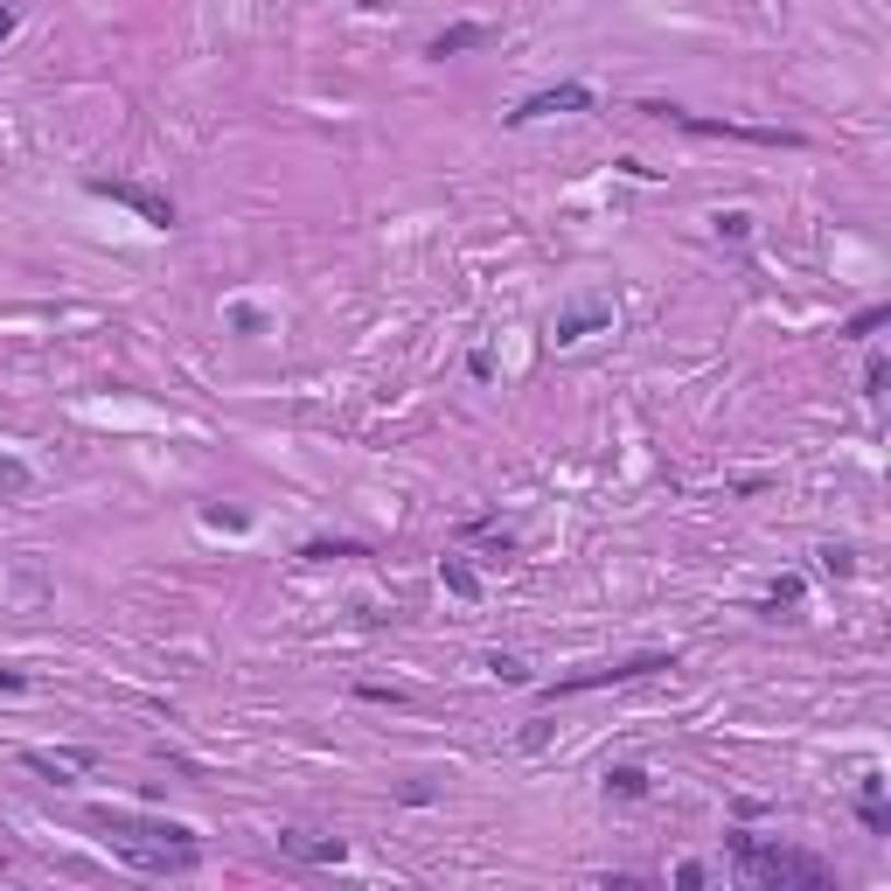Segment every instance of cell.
<instances>
[{"label": "cell", "instance_id": "cell-1", "mask_svg": "<svg viewBox=\"0 0 891 891\" xmlns=\"http://www.w3.org/2000/svg\"><path fill=\"white\" fill-rule=\"evenodd\" d=\"M84 822L105 829L112 857H126L132 870L181 878V870L202 864V843H196V829H188V822H161V814H140V808H91Z\"/></svg>", "mask_w": 891, "mask_h": 891}, {"label": "cell", "instance_id": "cell-2", "mask_svg": "<svg viewBox=\"0 0 891 891\" xmlns=\"http://www.w3.org/2000/svg\"><path fill=\"white\" fill-rule=\"evenodd\" d=\"M725 849H731V864H738L746 884H773V891H829L836 884V870H829L822 857H808V849H794V843H766V836L731 829Z\"/></svg>", "mask_w": 891, "mask_h": 891}, {"label": "cell", "instance_id": "cell-3", "mask_svg": "<svg viewBox=\"0 0 891 891\" xmlns=\"http://www.w3.org/2000/svg\"><path fill=\"white\" fill-rule=\"evenodd\" d=\"M661 669H676V655H620V661H593V669H578V676H558V682H543V704H558V696H585V690H613V682H641V676H661Z\"/></svg>", "mask_w": 891, "mask_h": 891}, {"label": "cell", "instance_id": "cell-4", "mask_svg": "<svg viewBox=\"0 0 891 891\" xmlns=\"http://www.w3.org/2000/svg\"><path fill=\"white\" fill-rule=\"evenodd\" d=\"M641 112H655V119H669L682 132H704V140H752V146H808L801 132H781V126H731V119H696V112H682V105H641Z\"/></svg>", "mask_w": 891, "mask_h": 891}, {"label": "cell", "instance_id": "cell-5", "mask_svg": "<svg viewBox=\"0 0 891 891\" xmlns=\"http://www.w3.org/2000/svg\"><path fill=\"white\" fill-rule=\"evenodd\" d=\"M91 196H105V202H126V210H140L146 216V231H175V202L167 196H154V188H140V181H84Z\"/></svg>", "mask_w": 891, "mask_h": 891}, {"label": "cell", "instance_id": "cell-6", "mask_svg": "<svg viewBox=\"0 0 891 891\" xmlns=\"http://www.w3.org/2000/svg\"><path fill=\"white\" fill-rule=\"evenodd\" d=\"M551 112H593V84H551V91H529V98L508 112V126L551 119Z\"/></svg>", "mask_w": 891, "mask_h": 891}, {"label": "cell", "instance_id": "cell-7", "mask_svg": "<svg viewBox=\"0 0 891 891\" xmlns=\"http://www.w3.org/2000/svg\"><path fill=\"white\" fill-rule=\"evenodd\" d=\"M599 328H613V300H572V307H558L551 341H558V349H572V341L599 335Z\"/></svg>", "mask_w": 891, "mask_h": 891}, {"label": "cell", "instance_id": "cell-8", "mask_svg": "<svg viewBox=\"0 0 891 891\" xmlns=\"http://www.w3.org/2000/svg\"><path fill=\"white\" fill-rule=\"evenodd\" d=\"M279 857H300V864H341L349 843L341 836H307V829H279Z\"/></svg>", "mask_w": 891, "mask_h": 891}, {"label": "cell", "instance_id": "cell-9", "mask_svg": "<svg viewBox=\"0 0 891 891\" xmlns=\"http://www.w3.org/2000/svg\"><path fill=\"white\" fill-rule=\"evenodd\" d=\"M22 766L28 773H43V781H70V773H91L98 766V752H84V746H70V752H22Z\"/></svg>", "mask_w": 891, "mask_h": 891}, {"label": "cell", "instance_id": "cell-10", "mask_svg": "<svg viewBox=\"0 0 891 891\" xmlns=\"http://www.w3.org/2000/svg\"><path fill=\"white\" fill-rule=\"evenodd\" d=\"M488 43H495V28H488V22H453V28H439L425 43V56H439V63H446V56H467V49H488Z\"/></svg>", "mask_w": 891, "mask_h": 891}, {"label": "cell", "instance_id": "cell-11", "mask_svg": "<svg viewBox=\"0 0 891 891\" xmlns=\"http://www.w3.org/2000/svg\"><path fill=\"white\" fill-rule=\"evenodd\" d=\"M801 599H808V578L787 572V578H773V593L760 599V613L766 620H794V613H801Z\"/></svg>", "mask_w": 891, "mask_h": 891}, {"label": "cell", "instance_id": "cell-12", "mask_svg": "<svg viewBox=\"0 0 891 891\" xmlns=\"http://www.w3.org/2000/svg\"><path fill=\"white\" fill-rule=\"evenodd\" d=\"M335 558H370V543H355V537H314V543H300V564H335Z\"/></svg>", "mask_w": 891, "mask_h": 891}, {"label": "cell", "instance_id": "cell-13", "mask_svg": "<svg viewBox=\"0 0 891 891\" xmlns=\"http://www.w3.org/2000/svg\"><path fill=\"white\" fill-rule=\"evenodd\" d=\"M864 829L870 836H891V808H884V773H864Z\"/></svg>", "mask_w": 891, "mask_h": 891}, {"label": "cell", "instance_id": "cell-14", "mask_svg": "<svg viewBox=\"0 0 891 891\" xmlns=\"http://www.w3.org/2000/svg\"><path fill=\"white\" fill-rule=\"evenodd\" d=\"M439 578H446V593H453V599H467V606L481 599V578H473V564H467V558H439Z\"/></svg>", "mask_w": 891, "mask_h": 891}, {"label": "cell", "instance_id": "cell-15", "mask_svg": "<svg viewBox=\"0 0 891 891\" xmlns=\"http://www.w3.org/2000/svg\"><path fill=\"white\" fill-rule=\"evenodd\" d=\"M606 794H613V801H648V773L641 766H606Z\"/></svg>", "mask_w": 891, "mask_h": 891}, {"label": "cell", "instance_id": "cell-16", "mask_svg": "<svg viewBox=\"0 0 891 891\" xmlns=\"http://www.w3.org/2000/svg\"><path fill=\"white\" fill-rule=\"evenodd\" d=\"M481 669H488V676H495V682H508V690H523V682H529V669H523V655H502V648H495V655H488V661H481Z\"/></svg>", "mask_w": 891, "mask_h": 891}, {"label": "cell", "instance_id": "cell-17", "mask_svg": "<svg viewBox=\"0 0 891 891\" xmlns=\"http://www.w3.org/2000/svg\"><path fill=\"white\" fill-rule=\"evenodd\" d=\"M28 488H35V473H28V467H22V460L8 453V460H0V495H8V502H22Z\"/></svg>", "mask_w": 891, "mask_h": 891}, {"label": "cell", "instance_id": "cell-18", "mask_svg": "<svg viewBox=\"0 0 891 891\" xmlns=\"http://www.w3.org/2000/svg\"><path fill=\"white\" fill-rule=\"evenodd\" d=\"M884 320H891V307H864V314H849V320H843V341H870V335L884 328Z\"/></svg>", "mask_w": 891, "mask_h": 891}, {"label": "cell", "instance_id": "cell-19", "mask_svg": "<svg viewBox=\"0 0 891 891\" xmlns=\"http://www.w3.org/2000/svg\"><path fill=\"white\" fill-rule=\"evenodd\" d=\"M202 523H210V529H251V508H223V502H210V508H202Z\"/></svg>", "mask_w": 891, "mask_h": 891}, {"label": "cell", "instance_id": "cell-20", "mask_svg": "<svg viewBox=\"0 0 891 891\" xmlns=\"http://www.w3.org/2000/svg\"><path fill=\"white\" fill-rule=\"evenodd\" d=\"M711 223H717V237H731V244H746V237H752V216H746V210H717Z\"/></svg>", "mask_w": 891, "mask_h": 891}, {"label": "cell", "instance_id": "cell-21", "mask_svg": "<svg viewBox=\"0 0 891 891\" xmlns=\"http://www.w3.org/2000/svg\"><path fill=\"white\" fill-rule=\"evenodd\" d=\"M884 384H891V363H884V355H870V363H864V397H870V405L884 397Z\"/></svg>", "mask_w": 891, "mask_h": 891}, {"label": "cell", "instance_id": "cell-22", "mask_svg": "<svg viewBox=\"0 0 891 891\" xmlns=\"http://www.w3.org/2000/svg\"><path fill=\"white\" fill-rule=\"evenodd\" d=\"M822 572H829V578H849V572H857V558H849L843 543H829V551H822Z\"/></svg>", "mask_w": 891, "mask_h": 891}, {"label": "cell", "instance_id": "cell-23", "mask_svg": "<svg viewBox=\"0 0 891 891\" xmlns=\"http://www.w3.org/2000/svg\"><path fill=\"white\" fill-rule=\"evenodd\" d=\"M355 696H370V704H411L405 690H384V682H355Z\"/></svg>", "mask_w": 891, "mask_h": 891}, {"label": "cell", "instance_id": "cell-24", "mask_svg": "<svg viewBox=\"0 0 891 891\" xmlns=\"http://www.w3.org/2000/svg\"><path fill=\"white\" fill-rule=\"evenodd\" d=\"M22 28V8H0V49H8V35Z\"/></svg>", "mask_w": 891, "mask_h": 891}, {"label": "cell", "instance_id": "cell-25", "mask_svg": "<svg viewBox=\"0 0 891 891\" xmlns=\"http://www.w3.org/2000/svg\"><path fill=\"white\" fill-rule=\"evenodd\" d=\"M0 690H8V696H14V690H28V669H0Z\"/></svg>", "mask_w": 891, "mask_h": 891}]
</instances>
